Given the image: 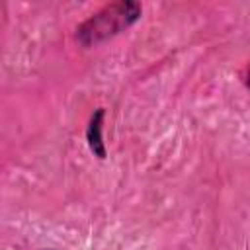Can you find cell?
Wrapping results in <instances>:
<instances>
[{
  "label": "cell",
  "mask_w": 250,
  "mask_h": 250,
  "mask_svg": "<svg viewBox=\"0 0 250 250\" xmlns=\"http://www.w3.org/2000/svg\"><path fill=\"white\" fill-rule=\"evenodd\" d=\"M143 14V6L135 0H119L105 4L76 27V41L82 47H96L121 31L129 29Z\"/></svg>",
  "instance_id": "1"
},
{
  "label": "cell",
  "mask_w": 250,
  "mask_h": 250,
  "mask_svg": "<svg viewBox=\"0 0 250 250\" xmlns=\"http://www.w3.org/2000/svg\"><path fill=\"white\" fill-rule=\"evenodd\" d=\"M104 117H105V109L98 107L92 113V117L88 121V127H86L88 146L94 152V156H98L102 160L107 156V148H105V143H104Z\"/></svg>",
  "instance_id": "2"
}]
</instances>
